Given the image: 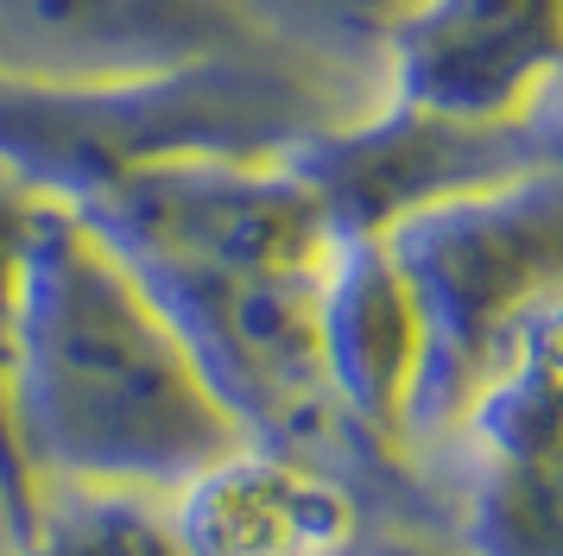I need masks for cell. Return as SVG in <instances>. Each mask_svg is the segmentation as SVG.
<instances>
[{"label": "cell", "mask_w": 563, "mask_h": 556, "mask_svg": "<svg viewBox=\"0 0 563 556\" xmlns=\"http://www.w3.org/2000/svg\"><path fill=\"white\" fill-rule=\"evenodd\" d=\"M13 556H178V537L140 493L38 487V525Z\"/></svg>", "instance_id": "8fae6325"}, {"label": "cell", "mask_w": 563, "mask_h": 556, "mask_svg": "<svg viewBox=\"0 0 563 556\" xmlns=\"http://www.w3.org/2000/svg\"><path fill=\"white\" fill-rule=\"evenodd\" d=\"M411 298L418 367L399 455L450 449L468 404L538 323L558 316V171L418 209L380 234Z\"/></svg>", "instance_id": "277c9868"}, {"label": "cell", "mask_w": 563, "mask_h": 556, "mask_svg": "<svg viewBox=\"0 0 563 556\" xmlns=\"http://www.w3.org/2000/svg\"><path fill=\"white\" fill-rule=\"evenodd\" d=\"M335 241H380L418 209L482 197L519 177L558 171V114L526 121H450L406 101H367L285 158Z\"/></svg>", "instance_id": "5b68a950"}, {"label": "cell", "mask_w": 563, "mask_h": 556, "mask_svg": "<svg viewBox=\"0 0 563 556\" xmlns=\"http://www.w3.org/2000/svg\"><path fill=\"white\" fill-rule=\"evenodd\" d=\"M165 525L178 556H342L361 531V487L323 462L247 443L184 480Z\"/></svg>", "instance_id": "ba28073f"}, {"label": "cell", "mask_w": 563, "mask_h": 556, "mask_svg": "<svg viewBox=\"0 0 563 556\" xmlns=\"http://www.w3.org/2000/svg\"><path fill=\"white\" fill-rule=\"evenodd\" d=\"M342 556H462V551H443V544H437L431 537V525H361L355 531V544H349V551Z\"/></svg>", "instance_id": "4fadbf2b"}, {"label": "cell", "mask_w": 563, "mask_h": 556, "mask_svg": "<svg viewBox=\"0 0 563 556\" xmlns=\"http://www.w3.org/2000/svg\"><path fill=\"white\" fill-rule=\"evenodd\" d=\"M317 348H323L330 399L349 418V430L374 455L406 462L399 411H406L411 367H418V323L380 241H335L323 303H317Z\"/></svg>", "instance_id": "9c48e42d"}, {"label": "cell", "mask_w": 563, "mask_h": 556, "mask_svg": "<svg viewBox=\"0 0 563 556\" xmlns=\"http://www.w3.org/2000/svg\"><path fill=\"white\" fill-rule=\"evenodd\" d=\"M32 190H20L13 177H0V505L13 525V551L38 525V487H32L26 462L13 449V418H7V374H13V310H20V241H26Z\"/></svg>", "instance_id": "7c38bea8"}, {"label": "cell", "mask_w": 563, "mask_h": 556, "mask_svg": "<svg viewBox=\"0 0 563 556\" xmlns=\"http://www.w3.org/2000/svg\"><path fill=\"white\" fill-rule=\"evenodd\" d=\"M7 418L32 487L178 493L209 462L247 449L102 234L45 197L20 241Z\"/></svg>", "instance_id": "7a4b0ae2"}, {"label": "cell", "mask_w": 563, "mask_h": 556, "mask_svg": "<svg viewBox=\"0 0 563 556\" xmlns=\"http://www.w3.org/2000/svg\"><path fill=\"white\" fill-rule=\"evenodd\" d=\"M367 101L273 51L197 57L108 82H0V177L45 202L184 158H291Z\"/></svg>", "instance_id": "3957f363"}, {"label": "cell", "mask_w": 563, "mask_h": 556, "mask_svg": "<svg viewBox=\"0 0 563 556\" xmlns=\"http://www.w3.org/2000/svg\"><path fill=\"white\" fill-rule=\"evenodd\" d=\"M260 51L234 0H0V82H108Z\"/></svg>", "instance_id": "52a82bcc"}, {"label": "cell", "mask_w": 563, "mask_h": 556, "mask_svg": "<svg viewBox=\"0 0 563 556\" xmlns=\"http://www.w3.org/2000/svg\"><path fill=\"white\" fill-rule=\"evenodd\" d=\"M64 209L128 266L247 443L323 462L367 493L393 487L399 462L361 443L323 379L317 303L335 234L285 158L153 165Z\"/></svg>", "instance_id": "6da1fadb"}, {"label": "cell", "mask_w": 563, "mask_h": 556, "mask_svg": "<svg viewBox=\"0 0 563 556\" xmlns=\"http://www.w3.org/2000/svg\"><path fill=\"white\" fill-rule=\"evenodd\" d=\"M558 0H424L393 38L380 96L450 121H526L558 89Z\"/></svg>", "instance_id": "8992f818"}, {"label": "cell", "mask_w": 563, "mask_h": 556, "mask_svg": "<svg viewBox=\"0 0 563 556\" xmlns=\"http://www.w3.org/2000/svg\"><path fill=\"white\" fill-rule=\"evenodd\" d=\"M260 51L330 76L355 101H380L393 38L424 0H234Z\"/></svg>", "instance_id": "30bf717a"}]
</instances>
